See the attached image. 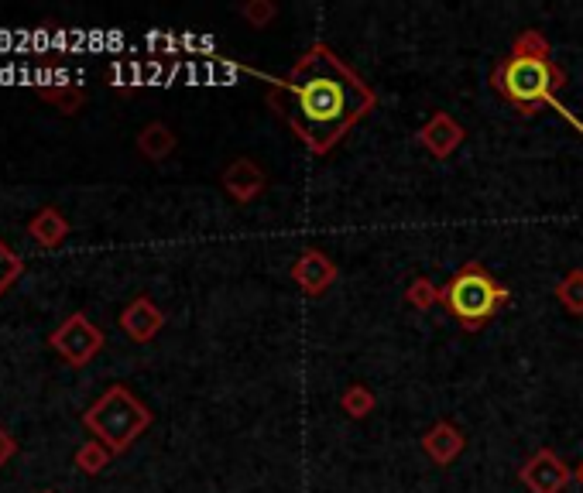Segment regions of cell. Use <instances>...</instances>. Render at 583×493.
<instances>
[{"label": "cell", "instance_id": "obj_16", "mask_svg": "<svg viewBox=\"0 0 583 493\" xmlns=\"http://www.w3.org/2000/svg\"><path fill=\"white\" fill-rule=\"evenodd\" d=\"M556 298L566 305L570 312H583V271H570L563 278V285L556 288Z\"/></svg>", "mask_w": 583, "mask_h": 493}, {"label": "cell", "instance_id": "obj_3", "mask_svg": "<svg viewBox=\"0 0 583 493\" xmlns=\"http://www.w3.org/2000/svg\"><path fill=\"white\" fill-rule=\"evenodd\" d=\"M83 425L117 456V452L131 449L134 439L151 425V411L124 384H114L86 408Z\"/></svg>", "mask_w": 583, "mask_h": 493}, {"label": "cell", "instance_id": "obj_14", "mask_svg": "<svg viewBox=\"0 0 583 493\" xmlns=\"http://www.w3.org/2000/svg\"><path fill=\"white\" fill-rule=\"evenodd\" d=\"M110 456H114V452L103 446L100 439H90V442H83V446L76 449V466L86 476H97V473H103L110 466Z\"/></svg>", "mask_w": 583, "mask_h": 493}, {"label": "cell", "instance_id": "obj_23", "mask_svg": "<svg viewBox=\"0 0 583 493\" xmlns=\"http://www.w3.org/2000/svg\"><path fill=\"white\" fill-rule=\"evenodd\" d=\"M45 493H55V490H45Z\"/></svg>", "mask_w": 583, "mask_h": 493}, {"label": "cell", "instance_id": "obj_5", "mask_svg": "<svg viewBox=\"0 0 583 493\" xmlns=\"http://www.w3.org/2000/svg\"><path fill=\"white\" fill-rule=\"evenodd\" d=\"M49 343L66 363H73V367H86V363H90L103 350V333L90 322V315L73 312L49 336Z\"/></svg>", "mask_w": 583, "mask_h": 493}, {"label": "cell", "instance_id": "obj_18", "mask_svg": "<svg viewBox=\"0 0 583 493\" xmlns=\"http://www.w3.org/2000/svg\"><path fill=\"white\" fill-rule=\"evenodd\" d=\"M374 408V394L367 391V387H361V384H354L350 387L347 394H343V411L347 415H354V418H364L367 411Z\"/></svg>", "mask_w": 583, "mask_h": 493}, {"label": "cell", "instance_id": "obj_4", "mask_svg": "<svg viewBox=\"0 0 583 493\" xmlns=\"http://www.w3.org/2000/svg\"><path fill=\"white\" fill-rule=\"evenodd\" d=\"M508 298L505 288L487 274L481 264H467L453 274V281L443 288V302L463 326L477 329L481 322L491 319L494 312L501 309V302Z\"/></svg>", "mask_w": 583, "mask_h": 493}, {"label": "cell", "instance_id": "obj_2", "mask_svg": "<svg viewBox=\"0 0 583 493\" xmlns=\"http://www.w3.org/2000/svg\"><path fill=\"white\" fill-rule=\"evenodd\" d=\"M546 55H549L546 42H542L535 31H529V35L518 42L515 52L501 62L498 72H494V86H498L515 107L529 110V107H535V103H553V110H559L563 117H570V110H566L563 103H556V90L563 86V72H559ZM570 120L580 127L577 117H570Z\"/></svg>", "mask_w": 583, "mask_h": 493}, {"label": "cell", "instance_id": "obj_11", "mask_svg": "<svg viewBox=\"0 0 583 493\" xmlns=\"http://www.w3.org/2000/svg\"><path fill=\"white\" fill-rule=\"evenodd\" d=\"M28 233H31V240H35V244L59 247L62 240H66V233H69V220L55 206H45L42 213H35V220L28 223Z\"/></svg>", "mask_w": 583, "mask_h": 493}, {"label": "cell", "instance_id": "obj_17", "mask_svg": "<svg viewBox=\"0 0 583 493\" xmlns=\"http://www.w3.org/2000/svg\"><path fill=\"white\" fill-rule=\"evenodd\" d=\"M21 274H25V261H21V257L0 240V295H4Z\"/></svg>", "mask_w": 583, "mask_h": 493}, {"label": "cell", "instance_id": "obj_19", "mask_svg": "<svg viewBox=\"0 0 583 493\" xmlns=\"http://www.w3.org/2000/svg\"><path fill=\"white\" fill-rule=\"evenodd\" d=\"M409 298H412V305H419V309H429V305H433L439 295H436V288L429 285V281H419V285H415L412 292H409Z\"/></svg>", "mask_w": 583, "mask_h": 493}, {"label": "cell", "instance_id": "obj_20", "mask_svg": "<svg viewBox=\"0 0 583 493\" xmlns=\"http://www.w3.org/2000/svg\"><path fill=\"white\" fill-rule=\"evenodd\" d=\"M14 452H18V439H14V435L7 432V428H0V466L11 463Z\"/></svg>", "mask_w": 583, "mask_h": 493}, {"label": "cell", "instance_id": "obj_6", "mask_svg": "<svg viewBox=\"0 0 583 493\" xmlns=\"http://www.w3.org/2000/svg\"><path fill=\"white\" fill-rule=\"evenodd\" d=\"M522 483L532 493H563V487L570 483V470L563 466V459L553 456L549 449H542L525 463Z\"/></svg>", "mask_w": 583, "mask_h": 493}, {"label": "cell", "instance_id": "obj_8", "mask_svg": "<svg viewBox=\"0 0 583 493\" xmlns=\"http://www.w3.org/2000/svg\"><path fill=\"white\" fill-rule=\"evenodd\" d=\"M419 141L426 144L436 158H446V155H453L457 144L463 141V127L450 117V113H436V117L419 131Z\"/></svg>", "mask_w": 583, "mask_h": 493}, {"label": "cell", "instance_id": "obj_7", "mask_svg": "<svg viewBox=\"0 0 583 493\" xmlns=\"http://www.w3.org/2000/svg\"><path fill=\"white\" fill-rule=\"evenodd\" d=\"M162 326H165V315L148 295L134 298V302L121 312V329L127 333V339H134V343H151V339L162 333Z\"/></svg>", "mask_w": 583, "mask_h": 493}, {"label": "cell", "instance_id": "obj_1", "mask_svg": "<svg viewBox=\"0 0 583 493\" xmlns=\"http://www.w3.org/2000/svg\"><path fill=\"white\" fill-rule=\"evenodd\" d=\"M282 93L289 96L292 127L316 155L330 151L350 131V124L374 107L371 86L326 45L306 48V55L282 79Z\"/></svg>", "mask_w": 583, "mask_h": 493}, {"label": "cell", "instance_id": "obj_10", "mask_svg": "<svg viewBox=\"0 0 583 493\" xmlns=\"http://www.w3.org/2000/svg\"><path fill=\"white\" fill-rule=\"evenodd\" d=\"M223 189H227L237 202H251L254 196H261V189H265V172H261L254 161L241 158L223 172Z\"/></svg>", "mask_w": 583, "mask_h": 493}, {"label": "cell", "instance_id": "obj_13", "mask_svg": "<svg viewBox=\"0 0 583 493\" xmlns=\"http://www.w3.org/2000/svg\"><path fill=\"white\" fill-rule=\"evenodd\" d=\"M138 151L145 158H151V161H162V158H169L172 151H175V134L169 131L165 124H148L145 131L138 134Z\"/></svg>", "mask_w": 583, "mask_h": 493}, {"label": "cell", "instance_id": "obj_9", "mask_svg": "<svg viewBox=\"0 0 583 493\" xmlns=\"http://www.w3.org/2000/svg\"><path fill=\"white\" fill-rule=\"evenodd\" d=\"M292 278L299 281L309 295H319L323 288H330L333 281H337V268H333L319 250H309V254H302L299 261H295Z\"/></svg>", "mask_w": 583, "mask_h": 493}, {"label": "cell", "instance_id": "obj_22", "mask_svg": "<svg viewBox=\"0 0 583 493\" xmlns=\"http://www.w3.org/2000/svg\"><path fill=\"white\" fill-rule=\"evenodd\" d=\"M580 483H583V470H580Z\"/></svg>", "mask_w": 583, "mask_h": 493}, {"label": "cell", "instance_id": "obj_12", "mask_svg": "<svg viewBox=\"0 0 583 493\" xmlns=\"http://www.w3.org/2000/svg\"><path fill=\"white\" fill-rule=\"evenodd\" d=\"M422 446H426V452L429 456L436 459V463H453V459L460 456V449H463V435L457 432V428L453 425H436L433 432L426 435V439H422Z\"/></svg>", "mask_w": 583, "mask_h": 493}, {"label": "cell", "instance_id": "obj_15", "mask_svg": "<svg viewBox=\"0 0 583 493\" xmlns=\"http://www.w3.org/2000/svg\"><path fill=\"white\" fill-rule=\"evenodd\" d=\"M38 96H42L45 103H52L55 110H62V113H76L86 103V93L73 83L69 86H42Z\"/></svg>", "mask_w": 583, "mask_h": 493}, {"label": "cell", "instance_id": "obj_21", "mask_svg": "<svg viewBox=\"0 0 583 493\" xmlns=\"http://www.w3.org/2000/svg\"><path fill=\"white\" fill-rule=\"evenodd\" d=\"M244 18H251L254 24H265L271 18V4H247L244 7Z\"/></svg>", "mask_w": 583, "mask_h": 493}]
</instances>
